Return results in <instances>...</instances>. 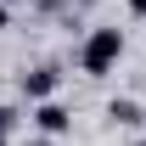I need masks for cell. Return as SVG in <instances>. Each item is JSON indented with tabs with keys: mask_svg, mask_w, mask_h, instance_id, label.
Masks as SVG:
<instances>
[{
	"mask_svg": "<svg viewBox=\"0 0 146 146\" xmlns=\"http://www.w3.org/2000/svg\"><path fill=\"white\" fill-rule=\"evenodd\" d=\"M17 124H23V112L11 107V101H0V129H6V135H11V129H17Z\"/></svg>",
	"mask_w": 146,
	"mask_h": 146,
	"instance_id": "5",
	"label": "cell"
},
{
	"mask_svg": "<svg viewBox=\"0 0 146 146\" xmlns=\"http://www.w3.org/2000/svg\"><path fill=\"white\" fill-rule=\"evenodd\" d=\"M129 17H146V0H129Z\"/></svg>",
	"mask_w": 146,
	"mask_h": 146,
	"instance_id": "7",
	"label": "cell"
},
{
	"mask_svg": "<svg viewBox=\"0 0 146 146\" xmlns=\"http://www.w3.org/2000/svg\"><path fill=\"white\" fill-rule=\"evenodd\" d=\"M28 124H34L39 135H56V141H62V135L73 129V112L62 107L56 96H51V101H34V112H28Z\"/></svg>",
	"mask_w": 146,
	"mask_h": 146,
	"instance_id": "3",
	"label": "cell"
},
{
	"mask_svg": "<svg viewBox=\"0 0 146 146\" xmlns=\"http://www.w3.org/2000/svg\"><path fill=\"white\" fill-rule=\"evenodd\" d=\"M118 56H124V28H112V23H101V28H90L79 39V68L90 79H107L118 68Z\"/></svg>",
	"mask_w": 146,
	"mask_h": 146,
	"instance_id": "1",
	"label": "cell"
},
{
	"mask_svg": "<svg viewBox=\"0 0 146 146\" xmlns=\"http://www.w3.org/2000/svg\"><path fill=\"white\" fill-rule=\"evenodd\" d=\"M0 146H11V135H6V129H0Z\"/></svg>",
	"mask_w": 146,
	"mask_h": 146,
	"instance_id": "9",
	"label": "cell"
},
{
	"mask_svg": "<svg viewBox=\"0 0 146 146\" xmlns=\"http://www.w3.org/2000/svg\"><path fill=\"white\" fill-rule=\"evenodd\" d=\"M107 124L112 129H141L146 124V107L135 101V96H112V101H107Z\"/></svg>",
	"mask_w": 146,
	"mask_h": 146,
	"instance_id": "4",
	"label": "cell"
},
{
	"mask_svg": "<svg viewBox=\"0 0 146 146\" xmlns=\"http://www.w3.org/2000/svg\"><path fill=\"white\" fill-rule=\"evenodd\" d=\"M17 90H23V101H28V107H34V101H51V96L62 90V68H56V62H39V68H23Z\"/></svg>",
	"mask_w": 146,
	"mask_h": 146,
	"instance_id": "2",
	"label": "cell"
},
{
	"mask_svg": "<svg viewBox=\"0 0 146 146\" xmlns=\"http://www.w3.org/2000/svg\"><path fill=\"white\" fill-rule=\"evenodd\" d=\"M28 146H56V135H34V141H28Z\"/></svg>",
	"mask_w": 146,
	"mask_h": 146,
	"instance_id": "8",
	"label": "cell"
},
{
	"mask_svg": "<svg viewBox=\"0 0 146 146\" xmlns=\"http://www.w3.org/2000/svg\"><path fill=\"white\" fill-rule=\"evenodd\" d=\"M129 146H146V135H135V141H129Z\"/></svg>",
	"mask_w": 146,
	"mask_h": 146,
	"instance_id": "10",
	"label": "cell"
},
{
	"mask_svg": "<svg viewBox=\"0 0 146 146\" xmlns=\"http://www.w3.org/2000/svg\"><path fill=\"white\" fill-rule=\"evenodd\" d=\"M11 6H23V0H11Z\"/></svg>",
	"mask_w": 146,
	"mask_h": 146,
	"instance_id": "12",
	"label": "cell"
},
{
	"mask_svg": "<svg viewBox=\"0 0 146 146\" xmlns=\"http://www.w3.org/2000/svg\"><path fill=\"white\" fill-rule=\"evenodd\" d=\"M11 28V0H0V34Z\"/></svg>",
	"mask_w": 146,
	"mask_h": 146,
	"instance_id": "6",
	"label": "cell"
},
{
	"mask_svg": "<svg viewBox=\"0 0 146 146\" xmlns=\"http://www.w3.org/2000/svg\"><path fill=\"white\" fill-rule=\"evenodd\" d=\"M73 6H96V0H73Z\"/></svg>",
	"mask_w": 146,
	"mask_h": 146,
	"instance_id": "11",
	"label": "cell"
}]
</instances>
